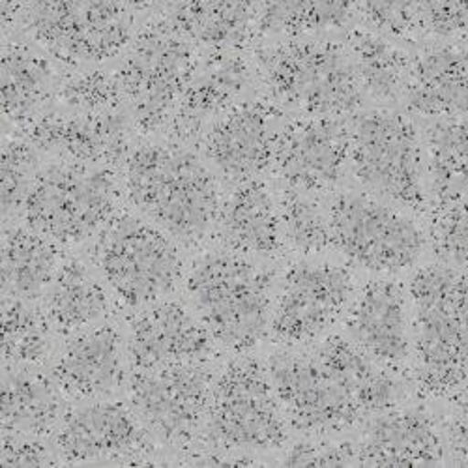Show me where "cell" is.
Returning <instances> with one entry per match:
<instances>
[{
  "label": "cell",
  "instance_id": "obj_1",
  "mask_svg": "<svg viewBox=\"0 0 468 468\" xmlns=\"http://www.w3.org/2000/svg\"><path fill=\"white\" fill-rule=\"evenodd\" d=\"M128 203L186 248L216 232L223 199L214 173L186 144L165 139L143 143L124 162Z\"/></svg>",
  "mask_w": 468,
  "mask_h": 468
},
{
  "label": "cell",
  "instance_id": "obj_2",
  "mask_svg": "<svg viewBox=\"0 0 468 468\" xmlns=\"http://www.w3.org/2000/svg\"><path fill=\"white\" fill-rule=\"evenodd\" d=\"M412 380L423 398L450 399L468 380V274L446 262L409 282Z\"/></svg>",
  "mask_w": 468,
  "mask_h": 468
},
{
  "label": "cell",
  "instance_id": "obj_3",
  "mask_svg": "<svg viewBox=\"0 0 468 468\" xmlns=\"http://www.w3.org/2000/svg\"><path fill=\"white\" fill-rule=\"evenodd\" d=\"M186 292L212 339L230 353L246 355L270 335L274 276L255 259L225 248L205 253L187 271Z\"/></svg>",
  "mask_w": 468,
  "mask_h": 468
},
{
  "label": "cell",
  "instance_id": "obj_4",
  "mask_svg": "<svg viewBox=\"0 0 468 468\" xmlns=\"http://www.w3.org/2000/svg\"><path fill=\"white\" fill-rule=\"evenodd\" d=\"M253 62L266 98L296 114L346 119L364 103L346 46L321 37L278 40L257 49Z\"/></svg>",
  "mask_w": 468,
  "mask_h": 468
},
{
  "label": "cell",
  "instance_id": "obj_5",
  "mask_svg": "<svg viewBox=\"0 0 468 468\" xmlns=\"http://www.w3.org/2000/svg\"><path fill=\"white\" fill-rule=\"evenodd\" d=\"M122 193L111 167L60 160L34 175L19 212L27 227L57 246H77L121 212Z\"/></svg>",
  "mask_w": 468,
  "mask_h": 468
},
{
  "label": "cell",
  "instance_id": "obj_6",
  "mask_svg": "<svg viewBox=\"0 0 468 468\" xmlns=\"http://www.w3.org/2000/svg\"><path fill=\"white\" fill-rule=\"evenodd\" d=\"M350 169L375 197L409 210L429 214L423 139L405 112L378 107L353 114Z\"/></svg>",
  "mask_w": 468,
  "mask_h": 468
},
{
  "label": "cell",
  "instance_id": "obj_7",
  "mask_svg": "<svg viewBox=\"0 0 468 468\" xmlns=\"http://www.w3.org/2000/svg\"><path fill=\"white\" fill-rule=\"evenodd\" d=\"M199 57L197 48L167 16L139 28L114 71L137 132H167Z\"/></svg>",
  "mask_w": 468,
  "mask_h": 468
},
{
  "label": "cell",
  "instance_id": "obj_8",
  "mask_svg": "<svg viewBox=\"0 0 468 468\" xmlns=\"http://www.w3.org/2000/svg\"><path fill=\"white\" fill-rule=\"evenodd\" d=\"M90 255L103 283L133 309L165 300L184 278L169 234L132 212L121 210L96 234Z\"/></svg>",
  "mask_w": 468,
  "mask_h": 468
},
{
  "label": "cell",
  "instance_id": "obj_9",
  "mask_svg": "<svg viewBox=\"0 0 468 468\" xmlns=\"http://www.w3.org/2000/svg\"><path fill=\"white\" fill-rule=\"evenodd\" d=\"M289 427L266 364L244 356L218 373L201 431L214 452L283 450Z\"/></svg>",
  "mask_w": 468,
  "mask_h": 468
},
{
  "label": "cell",
  "instance_id": "obj_10",
  "mask_svg": "<svg viewBox=\"0 0 468 468\" xmlns=\"http://www.w3.org/2000/svg\"><path fill=\"white\" fill-rule=\"evenodd\" d=\"M332 248L353 266L392 278L418 264L429 242L403 210L371 193H337L328 205Z\"/></svg>",
  "mask_w": 468,
  "mask_h": 468
},
{
  "label": "cell",
  "instance_id": "obj_11",
  "mask_svg": "<svg viewBox=\"0 0 468 468\" xmlns=\"http://www.w3.org/2000/svg\"><path fill=\"white\" fill-rule=\"evenodd\" d=\"M21 23L49 57L69 64H101L133 40L126 0H27Z\"/></svg>",
  "mask_w": 468,
  "mask_h": 468
},
{
  "label": "cell",
  "instance_id": "obj_12",
  "mask_svg": "<svg viewBox=\"0 0 468 468\" xmlns=\"http://www.w3.org/2000/svg\"><path fill=\"white\" fill-rule=\"evenodd\" d=\"M358 292L346 264L305 257L291 264L274 302L270 335L285 348L314 345L345 319Z\"/></svg>",
  "mask_w": 468,
  "mask_h": 468
},
{
  "label": "cell",
  "instance_id": "obj_13",
  "mask_svg": "<svg viewBox=\"0 0 468 468\" xmlns=\"http://www.w3.org/2000/svg\"><path fill=\"white\" fill-rule=\"evenodd\" d=\"M266 369L278 401L294 431L332 437L364 423V416L335 375L314 348H283L271 355Z\"/></svg>",
  "mask_w": 468,
  "mask_h": 468
},
{
  "label": "cell",
  "instance_id": "obj_14",
  "mask_svg": "<svg viewBox=\"0 0 468 468\" xmlns=\"http://www.w3.org/2000/svg\"><path fill=\"white\" fill-rule=\"evenodd\" d=\"M214 378L210 362L133 371L128 388L130 409L150 435L184 448L203 431Z\"/></svg>",
  "mask_w": 468,
  "mask_h": 468
},
{
  "label": "cell",
  "instance_id": "obj_15",
  "mask_svg": "<svg viewBox=\"0 0 468 468\" xmlns=\"http://www.w3.org/2000/svg\"><path fill=\"white\" fill-rule=\"evenodd\" d=\"M283 119V109L268 98L239 101L203 135L201 148L207 162L234 186L262 178L274 165Z\"/></svg>",
  "mask_w": 468,
  "mask_h": 468
},
{
  "label": "cell",
  "instance_id": "obj_16",
  "mask_svg": "<svg viewBox=\"0 0 468 468\" xmlns=\"http://www.w3.org/2000/svg\"><path fill=\"white\" fill-rule=\"evenodd\" d=\"M350 167V126L337 116L296 114L278 137L271 171L291 187L326 193Z\"/></svg>",
  "mask_w": 468,
  "mask_h": 468
},
{
  "label": "cell",
  "instance_id": "obj_17",
  "mask_svg": "<svg viewBox=\"0 0 468 468\" xmlns=\"http://www.w3.org/2000/svg\"><path fill=\"white\" fill-rule=\"evenodd\" d=\"M148 431L130 407L94 399L64 412L55 446L60 463H144Z\"/></svg>",
  "mask_w": 468,
  "mask_h": 468
},
{
  "label": "cell",
  "instance_id": "obj_18",
  "mask_svg": "<svg viewBox=\"0 0 468 468\" xmlns=\"http://www.w3.org/2000/svg\"><path fill=\"white\" fill-rule=\"evenodd\" d=\"M126 107L96 114L46 109L23 130V137L58 160L114 169L132 152L133 121Z\"/></svg>",
  "mask_w": 468,
  "mask_h": 468
},
{
  "label": "cell",
  "instance_id": "obj_19",
  "mask_svg": "<svg viewBox=\"0 0 468 468\" xmlns=\"http://www.w3.org/2000/svg\"><path fill=\"white\" fill-rule=\"evenodd\" d=\"M345 328L348 339L384 369L410 371V300L403 283L382 276L367 282L346 311Z\"/></svg>",
  "mask_w": 468,
  "mask_h": 468
},
{
  "label": "cell",
  "instance_id": "obj_20",
  "mask_svg": "<svg viewBox=\"0 0 468 468\" xmlns=\"http://www.w3.org/2000/svg\"><path fill=\"white\" fill-rule=\"evenodd\" d=\"M257 75L246 49H218L199 57L197 69L167 128L171 141L201 143L207 130L232 105L246 100Z\"/></svg>",
  "mask_w": 468,
  "mask_h": 468
},
{
  "label": "cell",
  "instance_id": "obj_21",
  "mask_svg": "<svg viewBox=\"0 0 468 468\" xmlns=\"http://www.w3.org/2000/svg\"><path fill=\"white\" fill-rule=\"evenodd\" d=\"M216 341L197 315L175 300L141 307L130 319L128 360L132 371L171 364L210 362Z\"/></svg>",
  "mask_w": 468,
  "mask_h": 468
},
{
  "label": "cell",
  "instance_id": "obj_22",
  "mask_svg": "<svg viewBox=\"0 0 468 468\" xmlns=\"http://www.w3.org/2000/svg\"><path fill=\"white\" fill-rule=\"evenodd\" d=\"M356 461L364 466L446 464L441 423L420 407L396 405L364 421Z\"/></svg>",
  "mask_w": 468,
  "mask_h": 468
},
{
  "label": "cell",
  "instance_id": "obj_23",
  "mask_svg": "<svg viewBox=\"0 0 468 468\" xmlns=\"http://www.w3.org/2000/svg\"><path fill=\"white\" fill-rule=\"evenodd\" d=\"M51 377L73 399H103L124 382L122 335L103 321L68 337Z\"/></svg>",
  "mask_w": 468,
  "mask_h": 468
},
{
  "label": "cell",
  "instance_id": "obj_24",
  "mask_svg": "<svg viewBox=\"0 0 468 468\" xmlns=\"http://www.w3.org/2000/svg\"><path fill=\"white\" fill-rule=\"evenodd\" d=\"M216 232L225 250L251 259H278L287 250L278 195L262 178L234 186L221 205Z\"/></svg>",
  "mask_w": 468,
  "mask_h": 468
},
{
  "label": "cell",
  "instance_id": "obj_25",
  "mask_svg": "<svg viewBox=\"0 0 468 468\" xmlns=\"http://www.w3.org/2000/svg\"><path fill=\"white\" fill-rule=\"evenodd\" d=\"M403 100L423 119L468 116V42H448L420 51L412 62Z\"/></svg>",
  "mask_w": 468,
  "mask_h": 468
},
{
  "label": "cell",
  "instance_id": "obj_26",
  "mask_svg": "<svg viewBox=\"0 0 468 468\" xmlns=\"http://www.w3.org/2000/svg\"><path fill=\"white\" fill-rule=\"evenodd\" d=\"M261 0H173L167 17L195 48L248 49L259 36Z\"/></svg>",
  "mask_w": 468,
  "mask_h": 468
},
{
  "label": "cell",
  "instance_id": "obj_27",
  "mask_svg": "<svg viewBox=\"0 0 468 468\" xmlns=\"http://www.w3.org/2000/svg\"><path fill=\"white\" fill-rule=\"evenodd\" d=\"M311 348L335 375L366 420L403 401L405 384L399 375L373 362L348 337L330 334Z\"/></svg>",
  "mask_w": 468,
  "mask_h": 468
},
{
  "label": "cell",
  "instance_id": "obj_28",
  "mask_svg": "<svg viewBox=\"0 0 468 468\" xmlns=\"http://www.w3.org/2000/svg\"><path fill=\"white\" fill-rule=\"evenodd\" d=\"M46 315L55 334L73 335L103 323L111 311L109 294L81 259L60 262L46 294Z\"/></svg>",
  "mask_w": 468,
  "mask_h": 468
},
{
  "label": "cell",
  "instance_id": "obj_29",
  "mask_svg": "<svg viewBox=\"0 0 468 468\" xmlns=\"http://www.w3.org/2000/svg\"><path fill=\"white\" fill-rule=\"evenodd\" d=\"M62 389L53 377L32 367H5L3 375V433L42 439L58 427Z\"/></svg>",
  "mask_w": 468,
  "mask_h": 468
},
{
  "label": "cell",
  "instance_id": "obj_30",
  "mask_svg": "<svg viewBox=\"0 0 468 468\" xmlns=\"http://www.w3.org/2000/svg\"><path fill=\"white\" fill-rule=\"evenodd\" d=\"M421 139L431 212L468 195V116L431 119Z\"/></svg>",
  "mask_w": 468,
  "mask_h": 468
},
{
  "label": "cell",
  "instance_id": "obj_31",
  "mask_svg": "<svg viewBox=\"0 0 468 468\" xmlns=\"http://www.w3.org/2000/svg\"><path fill=\"white\" fill-rule=\"evenodd\" d=\"M53 66L49 58L23 42L3 44V119L6 126L25 130L46 111L51 98Z\"/></svg>",
  "mask_w": 468,
  "mask_h": 468
},
{
  "label": "cell",
  "instance_id": "obj_32",
  "mask_svg": "<svg viewBox=\"0 0 468 468\" xmlns=\"http://www.w3.org/2000/svg\"><path fill=\"white\" fill-rule=\"evenodd\" d=\"M60 246L30 227L3 232V296L34 302L55 280Z\"/></svg>",
  "mask_w": 468,
  "mask_h": 468
},
{
  "label": "cell",
  "instance_id": "obj_33",
  "mask_svg": "<svg viewBox=\"0 0 468 468\" xmlns=\"http://www.w3.org/2000/svg\"><path fill=\"white\" fill-rule=\"evenodd\" d=\"M346 49L366 96L382 105L403 98L412 58L401 48L366 27L346 36Z\"/></svg>",
  "mask_w": 468,
  "mask_h": 468
},
{
  "label": "cell",
  "instance_id": "obj_34",
  "mask_svg": "<svg viewBox=\"0 0 468 468\" xmlns=\"http://www.w3.org/2000/svg\"><path fill=\"white\" fill-rule=\"evenodd\" d=\"M358 14V0H261L259 36L298 40L343 30Z\"/></svg>",
  "mask_w": 468,
  "mask_h": 468
},
{
  "label": "cell",
  "instance_id": "obj_35",
  "mask_svg": "<svg viewBox=\"0 0 468 468\" xmlns=\"http://www.w3.org/2000/svg\"><path fill=\"white\" fill-rule=\"evenodd\" d=\"M53 328L46 311L32 302L3 296V364L5 367H36L51 353Z\"/></svg>",
  "mask_w": 468,
  "mask_h": 468
},
{
  "label": "cell",
  "instance_id": "obj_36",
  "mask_svg": "<svg viewBox=\"0 0 468 468\" xmlns=\"http://www.w3.org/2000/svg\"><path fill=\"white\" fill-rule=\"evenodd\" d=\"M278 203L285 248L303 257L332 250L328 208H323L317 193L283 186L278 191Z\"/></svg>",
  "mask_w": 468,
  "mask_h": 468
},
{
  "label": "cell",
  "instance_id": "obj_37",
  "mask_svg": "<svg viewBox=\"0 0 468 468\" xmlns=\"http://www.w3.org/2000/svg\"><path fill=\"white\" fill-rule=\"evenodd\" d=\"M55 107L68 112L96 114L124 107V94L114 73L87 69L66 75L55 87Z\"/></svg>",
  "mask_w": 468,
  "mask_h": 468
},
{
  "label": "cell",
  "instance_id": "obj_38",
  "mask_svg": "<svg viewBox=\"0 0 468 468\" xmlns=\"http://www.w3.org/2000/svg\"><path fill=\"white\" fill-rule=\"evenodd\" d=\"M427 216L429 242L439 261L468 274V195Z\"/></svg>",
  "mask_w": 468,
  "mask_h": 468
},
{
  "label": "cell",
  "instance_id": "obj_39",
  "mask_svg": "<svg viewBox=\"0 0 468 468\" xmlns=\"http://www.w3.org/2000/svg\"><path fill=\"white\" fill-rule=\"evenodd\" d=\"M36 146L25 139H3V221H8L23 205L34 178Z\"/></svg>",
  "mask_w": 468,
  "mask_h": 468
},
{
  "label": "cell",
  "instance_id": "obj_40",
  "mask_svg": "<svg viewBox=\"0 0 468 468\" xmlns=\"http://www.w3.org/2000/svg\"><path fill=\"white\" fill-rule=\"evenodd\" d=\"M358 14L367 28L389 40H409L421 32L420 0H358Z\"/></svg>",
  "mask_w": 468,
  "mask_h": 468
},
{
  "label": "cell",
  "instance_id": "obj_41",
  "mask_svg": "<svg viewBox=\"0 0 468 468\" xmlns=\"http://www.w3.org/2000/svg\"><path fill=\"white\" fill-rule=\"evenodd\" d=\"M420 23L441 44L468 42V0H420Z\"/></svg>",
  "mask_w": 468,
  "mask_h": 468
},
{
  "label": "cell",
  "instance_id": "obj_42",
  "mask_svg": "<svg viewBox=\"0 0 468 468\" xmlns=\"http://www.w3.org/2000/svg\"><path fill=\"white\" fill-rule=\"evenodd\" d=\"M282 463L285 466H353L358 464L356 444L314 437L294 444Z\"/></svg>",
  "mask_w": 468,
  "mask_h": 468
},
{
  "label": "cell",
  "instance_id": "obj_43",
  "mask_svg": "<svg viewBox=\"0 0 468 468\" xmlns=\"http://www.w3.org/2000/svg\"><path fill=\"white\" fill-rule=\"evenodd\" d=\"M0 459L5 466H53L58 461L46 452L40 439L6 433H3V457Z\"/></svg>",
  "mask_w": 468,
  "mask_h": 468
},
{
  "label": "cell",
  "instance_id": "obj_44",
  "mask_svg": "<svg viewBox=\"0 0 468 468\" xmlns=\"http://www.w3.org/2000/svg\"><path fill=\"white\" fill-rule=\"evenodd\" d=\"M441 429L446 448V463L455 466H468V420L452 414L444 418Z\"/></svg>",
  "mask_w": 468,
  "mask_h": 468
},
{
  "label": "cell",
  "instance_id": "obj_45",
  "mask_svg": "<svg viewBox=\"0 0 468 468\" xmlns=\"http://www.w3.org/2000/svg\"><path fill=\"white\" fill-rule=\"evenodd\" d=\"M27 6V0H3V32H10V28L21 19Z\"/></svg>",
  "mask_w": 468,
  "mask_h": 468
},
{
  "label": "cell",
  "instance_id": "obj_46",
  "mask_svg": "<svg viewBox=\"0 0 468 468\" xmlns=\"http://www.w3.org/2000/svg\"><path fill=\"white\" fill-rule=\"evenodd\" d=\"M452 403L453 414L468 420V380L457 389V392L448 399Z\"/></svg>",
  "mask_w": 468,
  "mask_h": 468
},
{
  "label": "cell",
  "instance_id": "obj_47",
  "mask_svg": "<svg viewBox=\"0 0 468 468\" xmlns=\"http://www.w3.org/2000/svg\"><path fill=\"white\" fill-rule=\"evenodd\" d=\"M165 3L167 0H126V5L133 16L135 14H150L154 10H158Z\"/></svg>",
  "mask_w": 468,
  "mask_h": 468
}]
</instances>
